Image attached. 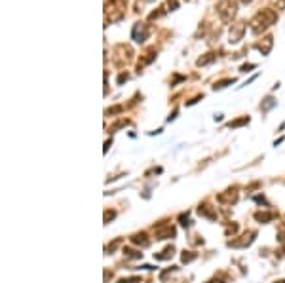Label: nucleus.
I'll list each match as a JSON object with an SVG mask.
<instances>
[{
    "mask_svg": "<svg viewBox=\"0 0 285 283\" xmlns=\"http://www.w3.org/2000/svg\"><path fill=\"white\" fill-rule=\"evenodd\" d=\"M145 238H147L145 234H135L133 238H131V241H133V243H142V245H148V240H145Z\"/></svg>",
    "mask_w": 285,
    "mask_h": 283,
    "instance_id": "6e6552de",
    "label": "nucleus"
},
{
    "mask_svg": "<svg viewBox=\"0 0 285 283\" xmlns=\"http://www.w3.org/2000/svg\"><path fill=\"white\" fill-rule=\"evenodd\" d=\"M228 84H234V78H226V80H221V82H217V84L213 86V87H215V89H222V87H226Z\"/></svg>",
    "mask_w": 285,
    "mask_h": 283,
    "instance_id": "1a4fd4ad",
    "label": "nucleus"
},
{
    "mask_svg": "<svg viewBox=\"0 0 285 283\" xmlns=\"http://www.w3.org/2000/svg\"><path fill=\"white\" fill-rule=\"evenodd\" d=\"M168 6H169V10L173 12V10H177L179 8V0H168Z\"/></svg>",
    "mask_w": 285,
    "mask_h": 283,
    "instance_id": "f8f14e48",
    "label": "nucleus"
},
{
    "mask_svg": "<svg viewBox=\"0 0 285 283\" xmlns=\"http://www.w3.org/2000/svg\"><path fill=\"white\" fill-rule=\"evenodd\" d=\"M116 213H114V211H110V213H108V211H107V213H105V222H108V219H112Z\"/></svg>",
    "mask_w": 285,
    "mask_h": 283,
    "instance_id": "dca6fc26",
    "label": "nucleus"
},
{
    "mask_svg": "<svg viewBox=\"0 0 285 283\" xmlns=\"http://www.w3.org/2000/svg\"><path fill=\"white\" fill-rule=\"evenodd\" d=\"M278 21V13L274 10H262V12H258L253 19H251V31L255 34H260V32H264L268 27H272L274 23Z\"/></svg>",
    "mask_w": 285,
    "mask_h": 283,
    "instance_id": "f257e3e1",
    "label": "nucleus"
},
{
    "mask_svg": "<svg viewBox=\"0 0 285 283\" xmlns=\"http://www.w3.org/2000/svg\"><path fill=\"white\" fill-rule=\"evenodd\" d=\"M245 124H249V118H247V116H243V118H238V120L230 122V124H228V127H240V126H245Z\"/></svg>",
    "mask_w": 285,
    "mask_h": 283,
    "instance_id": "0eeeda50",
    "label": "nucleus"
},
{
    "mask_svg": "<svg viewBox=\"0 0 285 283\" xmlns=\"http://www.w3.org/2000/svg\"><path fill=\"white\" fill-rule=\"evenodd\" d=\"M255 67H257L255 63H247V65H243L240 70H242V72H249V70H251V68H255Z\"/></svg>",
    "mask_w": 285,
    "mask_h": 283,
    "instance_id": "ddd939ff",
    "label": "nucleus"
},
{
    "mask_svg": "<svg viewBox=\"0 0 285 283\" xmlns=\"http://www.w3.org/2000/svg\"><path fill=\"white\" fill-rule=\"evenodd\" d=\"M272 44H274V38H272V36H266L262 42H258L257 48H258V52L262 53V55H268L270 50H272Z\"/></svg>",
    "mask_w": 285,
    "mask_h": 283,
    "instance_id": "39448f33",
    "label": "nucleus"
},
{
    "mask_svg": "<svg viewBox=\"0 0 285 283\" xmlns=\"http://www.w3.org/2000/svg\"><path fill=\"white\" fill-rule=\"evenodd\" d=\"M236 12H238V4L234 2V0H221V2L217 4V13L221 15V19L224 23H230L234 19Z\"/></svg>",
    "mask_w": 285,
    "mask_h": 283,
    "instance_id": "f03ea898",
    "label": "nucleus"
},
{
    "mask_svg": "<svg viewBox=\"0 0 285 283\" xmlns=\"http://www.w3.org/2000/svg\"><path fill=\"white\" fill-rule=\"evenodd\" d=\"M128 78H129V76H128V74H126V72H122V74H120V76H118V84H124V82H126V80H128Z\"/></svg>",
    "mask_w": 285,
    "mask_h": 283,
    "instance_id": "4468645a",
    "label": "nucleus"
},
{
    "mask_svg": "<svg viewBox=\"0 0 285 283\" xmlns=\"http://www.w3.org/2000/svg\"><path fill=\"white\" fill-rule=\"evenodd\" d=\"M131 38H133L137 44H142V42L148 38V27L145 25V23H135L133 31H131Z\"/></svg>",
    "mask_w": 285,
    "mask_h": 283,
    "instance_id": "20e7f679",
    "label": "nucleus"
},
{
    "mask_svg": "<svg viewBox=\"0 0 285 283\" xmlns=\"http://www.w3.org/2000/svg\"><path fill=\"white\" fill-rule=\"evenodd\" d=\"M245 29H247V25H245V23H234V25L230 27V32H228V42L230 44H238V42H240L242 38H243V32H245Z\"/></svg>",
    "mask_w": 285,
    "mask_h": 283,
    "instance_id": "7ed1b4c3",
    "label": "nucleus"
},
{
    "mask_svg": "<svg viewBox=\"0 0 285 283\" xmlns=\"http://www.w3.org/2000/svg\"><path fill=\"white\" fill-rule=\"evenodd\" d=\"M213 61H215V53H205L203 57L198 59V65L202 67V65H209V63H213Z\"/></svg>",
    "mask_w": 285,
    "mask_h": 283,
    "instance_id": "423d86ee",
    "label": "nucleus"
},
{
    "mask_svg": "<svg viewBox=\"0 0 285 283\" xmlns=\"http://www.w3.org/2000/svg\"><path fill=\"white\" fill-rule=\"evenodd\" d=\"M278 283H285V279H283V281H278Z\"/></svg>",
    "mask_w": 285,
    "mask_h": 283,
    "instance_id": "a211bd4d",
    "label": "nucleus"
},
{
    "mask_svg": "<svg viewBox=\"0 0 285 283\" xmlns=\"http://www.w3.org/2000/svg\"><path fill=\"white\" fill-rule=\"evenodd\" d=\"M255 217H257L258 221H270V219H274L276 215H274V213H257Z\"/></svg>",
    "mask_w": 285,
    "mask_h": 283,
    "instance_id": "9d476101",
    "label": "nucleus"
},
{
    "mask_svg": "<svg viewBox=\"0 0 285 283\" xmlns=\"http://www.w3.org/2000/svg\"><path fill=\"white\" fill-rule=\"evenodd\" d=\"M276 8H278V10H285V0H278V2H276Z\"/></svg>",
    "mask_w": 285,
    "mask_h": 283,
    "instance_id": "2eb2a0df",
    "label": "nucleus"
},
{
    "mask_svg": "<svg viewBox=\"0 0 285 283\" xmlns=\"http://www.w3.org/2000/svg\"><path fill=\"white\" fill-rule=\"evenodd\" d=\"M274 105H276V101H274V99L270 97V99H266V103H264L262 107H260V108H262V110H268V108H272Z\"/></svg>",
    "mask_w": 285,
    "mask_h": 283,
    "instance_id": "9b49d317",
    "label": "nucleus"
},
{
    "mask_svg": "<svg viewBox=\"0 0 285 283\" xmlns=\"http://www.w3.org/2000/svg\"><path fill=\"white\" fill-rule=\"evenodd\" d=\"M242 2H243V4H249V2H253V0H242Z\"/></svg>",
    "mask_w": 285,
    "mask_h": 283,
    "instance_id": "f3484780",
    "label": "nucleus"
}]
</instances>
